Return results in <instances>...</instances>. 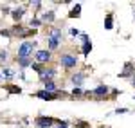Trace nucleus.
I'll return each mask as SVG.
<instances>
[{
    "instance_id": "1",
    "label": "nucleus",
    "mask_w": 135,
    "mask_h": 128,
    "mask_svg": "<svg viewBox=\"0 0 135 128\" xmlns=\"http://www.w3.org/2000/svg\"><path fill=\"white\" fill-rule=\"evenodd\" d=\"M34 49V42H23L18 47V58H29Z\"/></svg>"
},
{
    "instance_id": "2",
    "label": "nucleus",
    "mask_w": 135,
    "mask_h": 128,
    "mask_svg": "<svg viewBox=\"0 0 135 128\" xmlns=\"http://www.w3.org/2000/svg\"><path fill=\"white\" fill-rule=\"evenodd\" d=\"M60 61H61V65L65 69H72V67L78 65V58H76V54H63Z\"/></svg>"
},
{
    "instance_id": "3",
    "label": "nucleus",
    "mask_w": 135,
    "mask_h": 128,
    "mask_svg": "<svg viewBox=\"0 0 135 128\" xmlns=\"http://www.w3.org/2000/svg\"><path fill=\"white\" fill-rule=\"evenodd\" d=\"M52 123H54V119H51V117H43V116L36 119V126H38V128H49Z\"/></svg>"
},
{
    "instance_id": "4",
    "label": "nucleus",
    "mask_w": 135,
    "mask_h": 128,
    "mask_svg": "<svg viewBox=\"0 0 135 128\" xmlns=\"http://www.w3.org/2000/svg\"><path fill=\"white\" fill-rule=\"evenodd\" d=\"M49 60H51V51H38V53H36V61L45 63V61H49Z\"/></svg>"
},
{
    "instance_id": "5",
    "label": "nucleus",
    "mask_w": 135,
    "mask_h": 128,
    "mask_svg": "<svg viewBox=\"0 0 135 128\" xmlns=\"http://www.w3.org/2000/svg\"><path fill=\"white\" fill-rule=\"evenodd\" d=\"M60 92H45V90H40V92H36V97H42V99H47V101H51V99H56Z\"/></svg>"
},
{
    "instance_id": "6",
    "label": "nucleus",
    "mask_w": 135,
    "mask_h": 128,
    "mask_svg": "<svg viewBox=\"0 0 135 128\" xmlns=\"http://www.w3.org/2000/svg\"><path fill=\"white\" fill-rule=\"evenodd\" d=\"M90 51H92V43H90V40H88V36L83 34V54H85V56H88Z\"/></svg>"
},
{
    "instance_id": "7",
    "label": "nucleus",
    "mask_w": 135,
    "mask_h": 128,
    "mask_svg": "<svg viewBox=\"0 0 135 128\" xmlns=\"http://www.w3.org/2000/svg\"><path fill=\"white\" fill-rule=\"evenodd\" d=\"M92 94H94V96H106V94H108V87H106V85H99Z\"/></svg>"
},
{
    "instance_id": "8",
    "label": "nucleus",
    "mask_w": 135,
    "mask_h": 128,
    "mask_svg": "<svg viewBox=\"0 0 135 128\" xmlns=\"http://www.w3.org/2000/svg\"><path fill=\"white\" fill-rule=\"evenodd\" d=\"M83 79H85V74H83V72H78V74L72 76V83H74L76 87L81 85V81H83Z\"/></svg>"
},
{
    "instance_id": "9",
    "label": "nucleus",
    "mask_w": 135,
    "mask_h": 128,
    "mask_svg": "<svg viewBox=\"0 0 135 128\" xmlns=\"http://www.w3.org/2000/svg\"><path fill=\"white\" fill-rule=\"evenodd\" d=\"M51 38L52 40H60V38H61V29H60V27H52L51 29Z\"/></svg>"
},
{
    "instance_id": "10",
    "label": "nucleus",
    "mask_w": 135,
    "mask_h": 128,
    "mask_svg": "<svg viewBox=\"0 0 135 128\" xmlns=\"http://www.w3.org/2000/svg\"><path fill=\"white\" fill-rule=\"evenodd\" d=\"M43 83H45V92H52V94H54V92H58L54 81H43Z\"/></svg>"
},
{
    "instance_id": "11",
    "label": "nucleus",
    "mask_w": 135,
    "mask_h": 128,
    "mask_svg": "<svg viewBox=\"0 0 135 128\" xmlns=\"http://www.w3.org/2000/svg\"><path fill=\"white\" fill-rule=\"evenodd\" d=\"M23 13H25V9H23V7L15 9V11H13V18H15V20H20L22 16H23Z\"/></svg>"
},
{
    "instance_id": "12",
    "label": "nucleus",
    "mask_w": 135,
    "mask_h": 128,
    "mask_svg": "<svg viewBox=\"0 0 135 128\" xmlns=\"http://www.w3.org/2000/svg\"><path fill=\"white\" fill-rule=\"evenodd\" d=\"M18 63H20L22 67H29V65H31V60H29V58H18Z\"/></svg>"
},
{
    "instance_id": "13",
    "label": "nucleus",
    "mask_w": 135,
    "mask_h": 128,
    "mask_svg": "<svg viewBox=\"0 0 135 128\" xmlns=\"http://www.w3.org/2000/svg\"><path fill=\"white\" fill-rule=\"evenodd\" d=\"M79 11H81V6H79V4H78V6H76V7H74L72 11H70V16H79Z\"/></svg>"
},
{
    "instance_id": "14",
    "label": "nucleus",
    "mask_w": 135,
    "mask_h": 128,
    "mask_svg": "<svg viewBox=\"0 0 135 128\" xmlns=\"http://www.w3.org/2000/svg\"><path fill=\"white\" fill-rule=\"evenodd\" d=\"M104 27H106V29H112V27H114V25H112V15H108V16H106V22H104Z\"/></svg>"
},
{
    "instance_id": "15",
    "label": "nucleus",
    "mask_w": 135,
    "mask_h": 128,
    "mask_svg": "<svg viewBox=\"0 0 135 128\" xmlns=\"http://www.w3.org/2000/svg\"><path fill=\"white\" fill-rule=\"evenodd\" d=\"M58 45H60V40H52V38H49V47H51V49H56Z\"/></svg>"
},
{
    "instance_id": "16",
    "label": "nucleus",
    "mask_w": 135,
    "mask_h": 128,
    "mask_svg": "<svg viewBox=\"0 0 135 128\" xmlns=\"http://www.w3.org/2000/svg\"><path fill=\"white\" fill-rule=\"evenodd\" d=\"M132 74V65H126V70L124 72H121V78H126V76Z\"/></svg>"
},
{
    "instance_id": "17",
    "label": "nucleus",
    "mask_w": 135,
    "mask_h": 128,
    "mask_svg": "<svg viewBox=\"0 0 135 128\" xmlns=\"http://www.w3.org/2000/svg\"><path fill=\"white\" fill-rule=\"evenodd\" d=\"M43 20L52 22V20H54V13H45V15H43Z\"/></svg>"
},
{
    "instance_id": "18",
    "label": "nucleus",
    "mask_w": 135,
    "mask_h": 128,
    "mask_svg": "<svg viewBox=\"0 0 135 128\" xmlns=\"http://www.w3.org/2000/svg\"><path fill=\"white\" fill-rule=\"evenodd\" d=\"M81 94H83V92H81L79 88H74L72 90V96H81Z\"/></svg>"
},
{
    "instance_id": "19",
    "label": "nucleus",
    "mask_w": 135,
    "mask_h": 128,
    "mask_svg": "<svg viewBox=\"0 0 135 128\" xmlns=\"http://www.w3.org/2000/svg\"><path fill=\"white\" fill-rule=\"evenodd\" d=\"M6 58H7V53H6V51H2V53H0V61H4Z\"/></svg>"
},
{
    "instance_id": "20",
    "label": "nucleus",
    "mask_w": 135,
    "mask_h": 128,
    "mask_svg": "<svg viewBox=\"0 0 135 128\" xmlns=\"http://www.w3.org/2000/svg\"><path fill=\"white\" fill-rule=\"evenodd\" d=\"M40 23H42V22H40V20H31V25H34V27H38Z\"/></svg>"
},
{
    "instance_id": "21",
    "label": "nucleus",
    "mask_w": 135,
    "mask_h": 128,
    "mask_svg": "<svg viewBox=\"0 0 135 128\" xmlns=\"http://www.w3.org/2000/svg\"><path fill=\"white\" fill-rule=\"evenodd\" d=\"M70 34H72V36H78L79 31H78V29H70Z\"/></svg>"
},
{
    "instance_id": "22",
    "label": "nucleus",
    "mask_w": 135,
    "mask_h": 128,
    "mask_svg": "<svg viewBox=\"0 0 135 128\" xmlns=\"http://www.w3.org/2000/svg\"><path fill=\"white\" fill-rule=\"evenodd\" d=\"M126 112H128L126 108H117V114H126Z\"/></svg>"
},
{
    "instance_id": "23",
    "label": "nucleus",
    "mask_w": 135,
    "mask_h": 128,
    "mask_svg": "<svg viewBox=\"0 0 135 128\" xmlns=\"http://www.w3.org/2000/svg\"><path fill=\"white\" fill-rule=\"evenodd\" d=\"M58 128H67V125H65V123H60V126Z\"/></svg>"
},
{
    "instance_id": "24",
    "label": "nucleus",
    "mask_w": 135,
    "mask_h": 128,
    "mask_svg": "<svg viewBox=\"0 0 135 128\" xmlns=\"http://www.w3.org/2000/svg\"><path fill=\"white\" fill-rule=\"evenodd\" d=\"M132 85H133V87H135V74H133V76H132Z\"/></svg>"
}]
</instances>
